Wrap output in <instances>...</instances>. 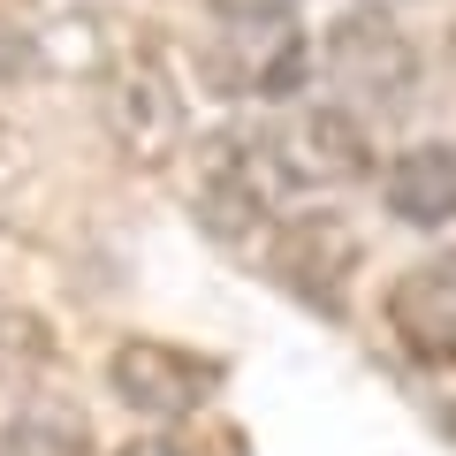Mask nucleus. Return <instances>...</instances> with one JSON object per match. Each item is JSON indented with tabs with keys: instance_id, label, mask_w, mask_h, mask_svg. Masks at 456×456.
I'll return each mask as SVG.
<instances>
[{
	"instance_id": "8",
	"label": "nucleus",
	"mask_w": 456,
	"mask_h": 456,
	"mask_svg": "<svg viewBox=\"0 0 456 456\" xmlns=\"http://www.w3.org/2000/svg\"><path fill=\"white\" fill-rule=\"evenodd\" d=\"M388 327L403 342V358L456 365V244L426 251L419 266H403L388 281Z\"/></svg>"
},
{
	"instance_id": "1",
	"label": "nucleus",
	"mask_w": 456,
	"mask_h": 456,
	"mask_svg": "<svg viewBox=\"0 0 456 456\" xmlns=\"http://www.w3.org/2000/svg\"><path fill=\"white\" fill-rule=\"evenodd\" d=\"M281 206L289 198H281V183H274L251 130H206L191 145V213L213 244L251 251L259 236L281 228Z\"/></svg>"
},
{
	"instance_id": "10",
	"label": "nucleus",
	"mask_w": 456,
	"mask_h": 456,
	"mask_svg": "<svg viewBox=\"0 0 456 456\" xmlns=\"http://www.w3.org/2000/svg\"><path fill=\"white\" fill-rule=\"evenodd\" d=\"M0 456H99V441L77 403H23L0 434Z\"/></svg>"
},
{
	"instance_id": "13",
	"label": "nucleus",
	"mask_w": 456,
	"mask_h": 456,
	"mask_svg": "<svg viewBox=\"0 0 456 456\" xmlns=\"http://www.w3.org/2000/svg\"><path fill=\"white\" fill-rule=\"evenodd\" d=\"M114 456H206L198 441H183V434H137V441H122Z\"/></svg>"
},
{
	"instance_id": "3",
	"label": "nucleus",
	"mask_w": 456,
	"mask_h": 456,
	"mask_svg": "<svg viewBox=\"0 0 456 456\" xmlns=\"http://www.w3.org/2000/svg\"><path fill=\"white\" fill-rule=\"evenodd\" d=\"M99 130L137 167H167L183 145H198L191 114H183V84L152 53H114L107 61V77H99Z\"/></svg>"
},
{
	"instance_id": "5",
	"label": "nucleus",
	"mask_w": 456,
	"mask_h": 456,
	"mask_svg": "<svg viewBox=\"0 0 456 456\" xmlns=\"http://www.w3.org/2000/svg\"><path fill=\"white\" fill-rule=\"evenodd\" d=\"M312 38L297 31V16L281 23H221L213 31V46L198 53V69H206V84L221 99H266V107H289V92L312 77Z\"/></svg>"
},
{
	"instance_id": "7",
	"label": "nucleus",
	"mask_w": 456,
	"mask_h": 456,
	"mask_svg": "<svg viewBox=\"0 0 456 456\" xmlns=\"http://www.w3.org/2000/svg\"><path fill=\"white\" fill-rule=\"evenodd\" d=\"M358 259H365V244H358V228L342 221V213H327V206L281 213V228H274V274L289 281L312 312H342Z\"/></svg>"
},
{
	"instance_id": "4",
	"label": "nucleus",
	"mask_w": 456,
	"mask_h": 456,
	"mask_svg": "<svg viewBox=\"0 0 456 456\" xmlns=\"http://www.w3.org/2000/svg\"><path fill=\"white\" fill-rule=\"evenodd\" d=\"M320 77L342 92V107L388 114L419 92V46L395 31V16L380 8H342L320 38Z\"/></svg>"
},
{
	"instance_id": "12",
	"label": "nucleus",
	"mask_w": 456,
	"mask_h": 456,
	"mask_svg": "<svg viewBox=\"0 0 456 456\" xmlns=\"http://www.w3.org/2000/svg\"><path fill=\"white\" fill-rule=\"evenodd\" d=\"M297 0H213V16L221 23H281Z\"/></svg>"
},
{
	"instance_id": "15",
	"label": "nucleus",
	"mask_w": 456,
	"mask_h": 456,
	"mask_svg": "<svg viewBox=\"0 0 456 456\" xmlns=\"http://www.w3.org/2000/svg\"><path fill=\"white\" fill-rule=\"evenodd\" d=\"M449 46H456V23H449Z\"/></svg>"
},
{
	"instance_id": "2",
	"label": "nucleus",
	"mask_w": 456,
	"mask_h": 456,
	"mask_svg": "<svg viewBox=\"0 0 456 456\" xmlns=\"http://www.w3.org/2000/svg\"><path fill=\"white\" fill-rule=\"evenodd\" d=\"M251 137H259V152H266V167H274L281 198H297V191H342V183L380 175L373 130H365V114H350L342 99L281 107L274 122H259Z\"/></svg>"
},
{
	"instance_id": "6",
	"label": "nucleus",
	"mask_w": 456,
	"mask_h": 456,
	"mask_svg": "<svg viewBox=\"0 0 456 456\" xmlns=\"http://www.w3.org/2000/svg\"><path fill=\"white\" fill-rule=\"evenodd\" d=\"M107 388H114L122 411L175 426V419H191V411L221 388V365L198 358V350H175V342L130 335V342H114V350H107Z\"/></svg>"
},
{
	"instance_id": "14",
	"label": "nucleus",
	"mask_w": 456,
	"mask_h": 456,
	"mask_svg": "<svg viewBox=\"0 0 456 456\" xmlns=\"http://www.w3.org/2000/svg\"><path fill=\"white\" fill-rule=\"evenodd\" d=\"M23 53H31V38H23V31H0V77H23V69H31Z\"/></svg>"
},
{
	"instance_id": "9",
	"label": "nucleus",
	"mask_w": 456,
	"mask_h": 456,
	"mask_svg": "<svg viewBox=\"0 0 456 456\" xmlns=\"http://www.w3.org/2000/svg\"><path fill=\"white\" fill-rule=\"evenodd\" d=\"M380 198L403 228H449L456 221V145H411L388 160Z\"/></svg>"
},
{
	"instance_id": "11",
	"label": "nucleus",
	"mask_w": 456,
	"mask_h": 456,
	"mask_svg": "<svg viewBox=\"0 0 456 456\" xmlns=\"http://www.w3.org/2000/svg\"><path fill=\"white\" fill-rule=\"evenodd\" d=\"M46 365H53V327L38 320V312L0 305V380H8V388H31Z\"/></svg>"
}]
</instances>
